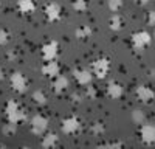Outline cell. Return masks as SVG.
<instances>
[{
  "instance_id": "6da1fadb",
  "label": "cell",
  "mask_w": 155,
  "mask_h": 149,
  "mask_svg": "<svg viewBox=\"0 0 155 149\" xmlns=\"http://www.w3.org/2000/svg\"><path fill=\"white\" fill-rule=\"evenodd\" d=\"M5 117L8 121L19 124V123L27 120V112H25L23 106L19 101H16V99H8L5 104Z\"/></svg>"
},
{
  "instance_id": "7a4b0ae2",
  "label": "cell",
  "mask_w": 155,
  "mask_h": 149,
  "mask_svg": "<svg viewBox=\"0 0 155 149\" xmlns=\"http://www.w3.org/2000/svg\"><path fill=\"white\" fill-rule=\"evenodd\" d=\"M112 68V61L107 56H99L92 62V73L98 79H104Z\"/></svg>"
},
{
  "instance_id": "3957f363",
  "label": "cell",
  "mask_w": 155,
  "mask_h": 149,
  "mask_svg": "<svg viewBox=\"0 0 155 149\" xmlns=\"http://www.w3.org/2000/svg\"><path fill=\"white\" fill-rule=\"evenodd\" d=\"M150 42H152V34L146 30H138V31L132 33V36H130V45L134 50H140L141 51V50L147 48L150 45Z\"/></svg>"
},
{
  "instance_id": "277c9868",
  "label": "cell",
  "mask_w": 155,
  "mask_h": 149,
  "mask_svg": "<svg viewBox=\"0 0 155 149\" xmlns=\"http://www.w3.org/2000/svg\"><path fill=\"white\" fill-rule=\"evenodd\" d=\"M9 84H11V89L16 93L23 95L28 90V81H27V78H25V74L22 71H12L11 76H9Z\"/></svg>"
},
{
  "instance_id": "5b68a950",
  "label": "cell",
  "mask_w": 155,
  "mask_h": 149,
  "mask_svg": "<svg viewBox=\"0 0 155 149\" xmlns=\"http://www.w3.org/2000/svg\"><path fill=\"white\" fill-rule=\"evenodd\" d=\"M48 118L45 117V115H42V114H37V115H34L33 118H31V121H30V129H31V132L34 134V135H39V137H42L45 132H47V129H48Z\"/></svg>"
},
{
  "instance_id": "8992f818",
  "label": "cell",
  "mask_w": 155,
  "mask_h": 149,
  "mask_svg": "<svg viewBox=\"0 0 155 149\" xmlns=\"http://www.w3.org/2000/svg\"><path fill=\"white\" fill-rule=\"evenodd\" d=\"M140 140L147 146L155 144V124L153 123H143L140 124Z\"/></svg>"
},
{
  "instance_id": "52a82bcc",
  "label": "cell",
  "mask_w": 155,
  "mask_h": 149,
  "mask_svg": "<svg viewBox=\"0 0 155 149\" xmlns=\"http://www.w3.org/2000/svg\"><path fill=\"white\" fill-rule=\"evenodd\" d=\"M41 53L44 61H54L59 55V42L54 39L44 42V45L41 47Z\"/></svg>"
},
{
  "instance_id": "ba28073f",
  "label": "cell",
  "mask_w": 155,
  "mask_h": 149,
  "mask_svg": "<svg viewBox=\"0 0 155 149\" xmlns=\"http://www.w3.org/2000/svg\"><path fill=\"white\" fill-rule=\"evenodd\" d=\"M61 129L65 135H74L81 131V120L74 115L64 118L62 123H61Z\"/></svg>"
},
{
  "instance_id": "9c48e42d",
  "label": "cell",
  "mask_w": 155,
  "mask_h": 149,
  "mask_svg": "<svg viewBox=\"0 0 155 149\" xmlns=\"http://www.w3.org/2000/svg\"><path fill=\"white\" fill-rule=\"evenodd\" d=\"M44 14H45V19L48 22H51V23L59 22L62 19V8L56 2H48L44 6Z\"/></svg>"
},
{
  "instance_id": "30bf717a",
  "label": "cell",
  "mask_w": 155,
  "mask_h": 149,
  "mask_svg": "<svg viewBox=\"0 0 155 149\" xmlns=\"http://www.w3.org/2000/svg\"><path fill=\"white\" fill-rule=\"evenodd\" d=\"M41 73L48 79H54L56 76L61 74V64L54 61H44V64L41 67Z\"/></svg>"
},
{
  "instance_id": "8fae6325",
  "label": "cell",
  "mask_w": 155,
  "mask_h": 149,
  "mask_svg": "<svg viewBox=\"0 0 155 149\" xmlns=\"http://www.w3.org/2000/svg\"><path fill=\"white\" fill-rule=\"evenodd\" d=\"M135 95H137V98H138V101L144 103V104H149V103H152L153 99H155V92L150 89L147 84H140V85H137Z\"/></svg>"
},
{
  "instance_id": "7c38bea8",
  "label": "cell",
  "mask_w": 155,
  "mask_h": 149,
  "mask_svg": "<svg viewBox=\"0 0 155 149\" xmlns=\"http://www.w3.org/2000/svg\"><path fill=\"white\" fill-rule=\"evenodd\" d=\"M73 78L74 81L79 84V85H88V84H92V79H93V73L87 70V68H74L73 70Z\"/></svg>"
},
{
  "instance_id": "4fadbf2b",
  "label": "cell",
  "mask_w": 155,
  "mask_h": 149,
  "mask_svg": "<svg viewBox=\"0 0 155 149\" xmlns=\"http://www.w3.org/2000/svg\"><path fill=\"white\" fill-rule=\"evenodd\" d=\"M106 93H107V96L112 98V99H120V98L124 95V87H123L121 82L112 79V81H109V84H107V87H106Z\"/></svg>"
},
{
  "instance_id": "5bb4252c",
  "label": "cell",
  "mask_w": 155,
  "mask_h": 149,
  "mask_svg": "<svg viewBox=\"0 0 155 149\" xmlns=\"http://www.w3.org/2000/svg\"><path fill=\"white\" fill-rule=\"evenodd\" d=\"M51 89H53V92L56 95H62L68 89V79L64 74H59L54 79H51Z\"/></svg>"
},
{
  "instance_id": "9a60e30c",
  "label": "cell",
  "mask_w": 155,
  "mask_h": 149,
  "mask_svg": "<svg viewBox=\"0 0 155 149\" xmlns=\"http://www.w3.org/2000/svg\"><path fill=\"white\" fill-rule=\"evenodd\" d=\"M124 25H126V19L121 14L113 12V14L110 16V19H109V28L112 31H121L124 28Z\"/></svg>"
},
{
  "instance_id": "2e32d148",
  "label": "cell",
  "mask_w": 155,
  "mask_h": 149,
  "mask_svg": "<svg viewBox=\"0 0 155 149\" xmlns=\"http://www.w3.org/2000/svg\"><path fill=\"white\" fill-rule=\"evenodd\" d=\"M16 8L20 14H33L36 11V3L34 0H17Z\"/></svg>"
},
{
  "instance_id": "e0dca14e",
  "label": "cell",
  "mask_w": 155,
  "mask_h": 149,
  "mask_svg": "<svg viewBox=\"0 0 155 149\" xmlns=\"http://www.w3.org/2000/svg\"><path fill=\"white\" fill-rule=\"evenodd\" d=\"M58 144H59V137L54 132H47L42 135V140H41L42 147H56Z\"/></svg>"
},
{
  "instance_id": "ac0fdd59",
  "label": "cell",
  "mask_w": 155,
  "mask_h": 149,
  "mask_svg": "<svg viewBox=\"0 0 155 149\" xmlns=\"http://www.w3.org/2000/svg\"><path fill=\"white\" fill-rule=\"evenodd\" d=\"M92 34H93V28L90 25H81V27L74 30V36L79 41H87L88 37H92Z\"/></svg>"
},
{
  "instance_id": "d6986e66",
  "label": "cell",
  "mask_w": 155,
  "mask_h": 149,
  "mask_svg": "<svg viewBox=\"0 0 155 149\" xmlns=\"http://www.w3.org/2000/svg\"><path fill=\"white\" fill-rule=\"evenodd\" d=\"M88 132L92 134L93 137H101L102 134L106 132V124L104 121H101V120H95L90 123V126H88Z\"/></svg>"
},
{
  "instance_id": "ffe728a7",
  "label": "cell",
  "mask_w": 155,
  "mask_h": 149,
  "mask_svg": "<svg viewBox=\"0 0 155 149\" xmlns=\"http://www.w3.org/2000/svg\"><path fill=\"white\" fill-rule=\"evenodd\" d=\"M73 9L76 12H79V14H82V12H85L88 9V0H73L71 3Z\"/></svg>"
},
{
  "instance_id": "44dd1931",
  "label": "cell",
  "mask_w": 155,
  "mask_h": 149,
  "mask_svg": "<svg viewBox=\"0 0 155 149\" xmlns=\"http://www.w3.org/2000/svg\"><path fill=\"white\" fill-rule=\"evenodd\" d=\"M16 132H17V124H16V123L8 121L6 124H3V126H2V134H3L5 137H12Z\"/></svg>"
},
{
  "instance_id": "7402d4cb",
  "label": "cell",
  "mask_w": 155,
  "mask_h": 149,
  "mask_svg": "<svg viewBox=\"0 0 155 149\" xmlns=\"http://www.w3.org/2000/svg\"><path fill=\"white\" fill-rule=\"evenodd\" d=\"M31 98H33V101H34L37 106H44V104L47 103V99H48V98H47V93H45L44 90H36Z\"/></svg>"
},
{
  "instance_id": "603a6c76",
  "label": "cell",
  "mask_w": 155,
  "mask_h": 149,
  "mask_svg": "<svg viewBox=\"0 0 155 149\" xmlns=\"http://www.w3.org/2000/svg\"><path fill=\"white\" fill-rule=\"evenodd\" d=\"M85 95H87V98L88 99H98V95H99V90H98V87H95V85H92V84H88V85H85Z\"/></svg>"
},
{
  "instance_id": "cb8c5ba5",
  "label": "cell",
  "mask_w": 155,
  "mask_h": 149,
  "mask_svg": "<svg viewBox=\"0 0 155 149\" xmlns=\"http://www.w3.org/2000/svg\"><path fill=\"white\" fill-rule=\"evenodd\" d=\"M132 121L135 123V124H143L144 121H146V117H144V114H143V110H138V109H135L134 112H132Z\"/></svg>"
},
{
  "instance_id": "d4e9b609",
  "label": "cell",
  "mask_w": 155,
  "mask_h": 149,
  "mask_svg": "<svg viewBox=\"0 0 155 149\" xmlns=\"http://www.w3.org/2000/svg\"><path fill=\"white\" fill-rule=\"evenodd\" d=\"M9 41H11V33H9V30H6V28H0V45H6V44H9Z\"/></svg>"
},
{
  "instance_id": "484cf974",
  "label": "cell",
  "mask_w": 155,
  "mask_h": 149,
  "mask_svg": "<svg viewBox=\"0 0 155 149\" xmlns=\"http://www.w3.org/2000/svg\"><path fill=\"white\" fill-rule=\"evenodd\" d=\"M107 6H109V9L112 12H118L123 8V0H109Z\"/></svg>"
},
{
  "instance_id": "4316f807",
  "label": "cell",
  "mask_w": 155,
  "mask_h": 149,
  "mask_svg": "<svg viewBox=\"0 0 155 149\" xmlns=\"http://www.w3.org/2000/svg\"><path fill=\"white\" fill-rule=\"evenodd\" d=\"M146 23L149 27H155V9H150L146 12Z\"/></svg>"
},
{
  "instance_id": "83f0119b",
  "label": "cell",
  "mask_w": 155,
  "mask_h": 149,
  "mask_svg": "<svg viewBox=\"0 0 155 149\" xmlns=\"http://www.w3.org/2000/svg\"><path fill=\"white\" fill-rule=\"evenodd\" d=\"M99 147H124V141H107V143H101Z\"/></svg>"
},
{
  "instance_id": "f1b7e54d",
  "label": "cell",
  "mask_w": 155,
  "mask_h": 149,
  "mask_svg": "<svg viewBox=\"0 0 155 149\" xmlns=\"http://www.w3.org/2000/svg\"><path fill=\"white\" fill-rule=\"evenodd\" d=\"M17 58H19L17 50H9V51L6 53V59H8V61H11V62H12V61H16Z\"/></svg>"
},
{
  "instance_id": "f546056e",
  "label": "cell",
  "mask_w": 155,
  "mask_h": 149,
  "mask_svg": "<svg viewBox=\"0 0 155 149\" xmlns=\"http://www.w3.org/2000/svg\"><path fill=\"white\" fill-rule=\"evenodd\" d=\"M71 101H73L74 104H76V103H78V104H79V103H82V95H81V93H76V92H74V93L71 95Z\"/></svg>"
},
{
  "instance_id": "4dcf8cb0",
  "label": "cell",
  "mask_w": 155,
  "mask_h": 149,
  "mask_svg": "<svg viewBox=\"0 0 155 149\" xmlns=\"http://www.w3.org/2000/svg\"><path fill=\"white\" fill-rule=\"evenodd\" d=\"M147 76H149V79L155 81V68H150V70L147 71Z\"/></svg>"
},
{
  "instance_id": "1f68e13d",
  "label": "cell",
  "mask_w": 155,
  "mask_h": 149,
  "mask_svg": "<svg viewBox=\"0 0 155 149\" xmlns=\"http://www.w3.org/2000/svg\"><path fill=\"white\" fill-rule=\"evenodd\" d=\"M149 2H150V0H135V3L140 5V6H146Z\"/></svg>"
},
{
  "instance_id": "d6a6232c",
  "label": "cell",
  "mask_w": 155,
  "mask_h": 149,
  "mask_svg": "<svg viewBox=\"0 0 155 149\" xmlns=\"http://www.w3.org/2000/svg\"><path fill=\"white\" fill-rule=\"evenodd\" d=\"M3 79H5V70L0 67V81H3Z\"/></svg>"
},
{
  "instance_id": "836d02e7",
  "label": "cell",
  "mask_w": 155,
  "mask_h": 149,
  "mask_svg": "<svg viewBox=\"0 0 155 149\" xmlns=\"http://www.w3.org/2000/svg\"><path fill=\"white\" fill-rule=\"evenodd\" d=\"M153 36H155V31H153Z\"/></svg>"
}]
</instances>
